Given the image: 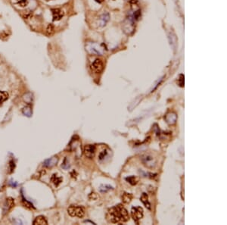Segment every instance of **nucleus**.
I'll return each instance as SVG.
<instances>
[{"label":"nucleus","instance_id":"nucleus-1","mask_svg":"<svg viewBox=\"0 0 227 225\" xmlns=\"http://www.w3.org/2000/svg\"><path fill=\"white\" fill-rule=\"evenodd\" d=\"M108 218L112 223H123L129 220V215L123 205H118L109 209Z\"/></svg>","mask_w":227,"mask_h":225},{"label":"nucleus","instance_id":"nucleus-2","mask_svg":"<svg viewBox=\"0 0 227 225\" xmlns=\"http://www.w3.org/2000/svg\"><path fill=\"white\" fill-rule=\"evenodd\" d=\"M86 49L89 53L93 55H102L104 52V48L102 46L96 43H89L86 46Z\"/></svg>","mask_w":227,"mask_h":225},{"label":"nucleus","instance_id":"nucleus-3","mask_svg":"<svg viewBox=\"0 0 227 225\" xmlns=\"http://www.w3.org/2000/svg\"><path fill=\"white\" fill-rule=\"evenodd\" d=\"M68 212L71 217L83 218L85 215V211L81 206L78 205H70L68 208Z\"/></svg>","mask_w":227,"mask_h":225},{"label":"nucleus","instance_id":"nucleus-4","mask_svg":"<svg viewBox=\"0 0 227 225\" xmlns=\"http://www.w3.org/2000/svg\"><path fill=\"white\" fill-rule=\"evenodd\" d=\"M131 215L133 220L138 224L139 220H141L143 217V209L140 206L133 207L131 209Z\"/></svg>","mask_w":227,"mask_h":225},{"label":"nucleus","instance_id":"nucleus-5","mask_svg":"<svg viewBox=\"0 0 227 225\" xmlns=\"http://www.w3.org/2000/svg\"><path fill=\"white\" fill-rule=\"evenodd\" d=\"M142 161L145 166L148 168H153L156 165V161L154 158L149 154H145L142 156Z\"/></svg>","mask_w":227,"mask_h":225},{"label":"nucleus","instance_id":"nucleus-6","mask_svg":"<svg viewBox=\"0 0 227 225\" xmlns=\"http://www.w3.org/2000/svg\"><path fill=\"white\" fill-rule=\"evenodd\" d=\"M91 68H92V70L95 72V73L99 74V73H101V72L103 71V69H104V64H103V61H102V59H100V58H96V59H95V61L92 63Z\"/></svg>","mask_w":227,"mask_h":225},{"label":"nucleus","instance_id":"nucleus-7","mask_svg":"<svg viewBox=\"0 0 227 225\" xmlns=\"http://www.w3.org/2000/svg\"><path fill=\"white\" fill-rule=\"evenodd\" d=\"M84 155L89 158H92L96 154V146L94 145H86L84 147Z\"/></svg>","mask_w":227,"mask_h":225},{"label":"nucleus","instance_id":"nucleus-8","mask_svg":"<svg viewBox=\"0 0 227 225\" xmlns=\"http://www.w3.org/2000/svg\"><path fill=\"white\" fill-rule=\"evenodd\" d=\"M14 198H11V197L7 198L5 202L4 206H3V212H4V214H6V213L9 212V211L14 208Z\"/></svg>","mask_w":227,"mask_h":225},{"label":"nucleus","instance_id":"nucleus-9","mask_svg":"<svg viewBox=\"0 0 227 225\" xmlns=\"http://www.w3.org/2000/svg\"><path fill=\"white\" fill-rule=\"evenodd\" d=\"M164 119H165L166 122L168 124L173 125L174 124H176V120H177V115L173 112H170L166 115Z\"/></svg>","mask_w":227,"mask_h":225},{"label":"nucleus","instance_id":"nucleus-10","mask_svg":"<svg viewBox=\"0 0 227 225\" xmlns=\"http://www.w3.org/2000/svg\"><path fill=\"white\" fill-rule=\"evenodd\" d=\"M51 14L53 20H59L62 18L64 16V12L59 8H52L51 9Z\"/></svg>","mask_w":227,"mask_h":225},{"label":"nucleus","instance_id":"nucleus-11","mask_svg":"<svg viewBox=\"0 0 227 225\" xmlns=\"http://www.w3.org/2000/svg\"><path fill=\"white\" fill-rule=\"evenodd\" d=\"M33 224L34 225H46L48 224L47 220L43 215L37 216L35 220L33 221Z\"/></svg>","mask_w":227,"mask_h":225},{"label":"nucleus","instance_id":"nucleus-12","mask_svg":"<svg viewBox=\"0 0 227 225\" xmlns=\"http://www.w3.org/2000/svg\"><path fill=\"white\" fill-rule=\"evenodd\" d=\"M58 162V158L57 157H52L49 159L45 160L44 162V166L48 167V168H51L55 166Z\"/></svg>","mask_w":227,"mask_h":225},{"label":"nucleus","instance_id":"nucleus-13","mask_svg":"<svg viewBox=\"0 0 227 225\" xmlns=\"http://www.w3.org/2000/svg\"><path fill=\"white\" fill-rule=\"evenodd\" d=\"M140 201L143 203L144 205L148 209H151V204H150L149 201H148V195L146 193H145V192L142 193V196L140 197Z\"/></svg>","mask_w":227,"mask_h":225},{"label":"nucleus","instance_id":"nucleus-14","mask_svg":"<svg viewBox=\"0 0 227 225\" xmlns=\"http://www.w3.org/2000/svg\"><path fill=\"white\" fill-rule=\"evenodd\" d=\"M110 18V15L108 13H104V14L100 17V24L102 27H104L106 25V24L108 23V21L109 20Z\"/></svg>","mask_w":227,"mask_h":225},{"label":"nucleus","instance_id":"nucleus-15","mask_svg":"<svg viewBox=\"0 0 227 225\" xmlns=\"http://www.w3.org/2000/svg\"><path fill=\"white\" fill-rule=\"evenodd\" d=\"M51 182L55 184V186H58L60 184H61V183L62 182V178L58 177L57 174H55L52 175V177H51Z\"/></svg>","mask_w":227,"mask_h":225},{"label":"nucleus","instance_id":"nucleus-16","mask_svg":"<svg viewBox=\"0 0 227 225\" xmlns=\"http://www.w3.org/2000/svg\"><path fill=\"white\" fill-rule=\"evenodd\" d=\"M8 99V93L5 91H0V105Z\"/></svg>","mask_w":227,"mask_h":225},{"label":"nucleus","instance_id":"nucleus-17","mask_svg":"<svg viewBox=\"0 0 227 225\" xmlns=\"http://www.w3.org/2000/svg\"><path fill=\"white\" fill-rule=\"evenodd\" d=\"M23 99H24L25 102H27L28 104H30L31 102H33V95L31 94L30 92H27V93L24 95Z\"/></svg>","mask_w":227,"mask_h":225},{"label":"nucleus","instance_id":"nucleus-18","mask_svg":"<svg viewBox=\"0 0 227 225\" xmlns=\"http://www.w3.org/2000/svg\"><path fill=\"white\" fill-rule=\"evenodd\" d=\"M113 187L110 185H102L99 188V190L100 192H107L108 191L110 190H113Z\"/></svg>","mask_w":227,"mask_h":225},{"label":"nucleus","instance_id":"nucleus-19","mask_svg":"<svg viewBox=\"0 0 227 225\" xmlns=\"http://www.w3.org/2000/svg\"><path fill=\"white\" fill-rule=\"evenodd\" d=\"M132 197L133 196H132V195L131 194H129V193H124V194L122 196V199H123V201L124 203H129L131 201V199H132Z\"/></svg>","mask_w":227,"mask_h":225},{"label":"nucleus","instance_id":"nucleus-20","mask_svg":"<svg viewBox=\"0 0 227 225\" xmlns=\"http://www.w3.org/2000/svg\"><path fill=\"white\" fill-rule=\"evenodd\" d=\"M126 180L128 181V182L130 184H132V185H135V184H136V183H137V180H136V178L134 176L128 177L126 178Z\"/></svg>","mask_w":227,"mask_h":225},{"label":"nucleus","instance_id":"nucleus-21","mask_svg":"<svg viewBox=\"0 0 227 225\" xmlns=\"http://www.w3.org/2000/svg\"><path fill=\"white\" fill-rule=\"evenodd\" d=\"M23 113L27 116H30L32 115V110H31L30 107H25L24 109H23Z\"/></svg>","mask_w":227,"mask_h":225},{"label":"nucleus","instance_id":"nucleus-22","mask_svg":"<svg viewBox=\"0 0 227 225\" xmlns=\"http://www.w3.org/2000/svg\"><path fill=\"white\" fill-rule=\"evenodd\" d=\"M28 3V0H18V5L19 6H21V8H24V7L27 6Z\"/></svg>","mask_w":227,"mask_h":225},{"label":"nucleus","instance_id":"nucleus-23","mask_svg":"<svg viewBox=\"0 0 227 225\" xmlns=\"http://www.w3.org/2000/svg\"><path fill=\"white\" fill-rule=\"evenodd\" d=\"M54 31H55V27H54V25L51 24H49L47 27V33L49 35L52 34Z\"/></svg>","mask_w":227,"mask_h":225},{"label":"nucleus","instance_id":"nucleus-24","mask_svg":"<svg viewBox=\"0 0 227 225\" xmlns=\"http://www.w3.org/2000/svg\"><path fill=\"white\" fill-rule=\"evenodd\" d=\"M178 84L181 87L184 86V75L183 74H180V78L178 79Z\"/></svg>","mask_w":227,"mask_h":225},{"label":"nucleus","instance_id":"nucleus-25","mask_svg":"<svg viewBox=\"0 0 227 225\" xmlns=\"http://www.w3.org/2000/svg\"><path fill=\"white\" fill-rule=\"evenodd\" d=\"M107 156V152L106 151H102V152H101L100 154H99V156H98V158H99V160H102L104 159V157Z\"/></svg>","mask_w":227,"mask_h":225},{"label":"nucleus","instance_id":"nucleus-26","mask_svg":"<svg viewBox=\"0 0 227 225\" xmlns=\"http://www.w3.org/2000/svg\"><path fill=\"white\" fill-rule=\"evenodd\" d=\"M23 203H24L25 207H28V208H33V205H31L30 203H29L27 200H25L24 198H23Z\"/></svg>","mask_w":227,"mask_h":225},{"label":"nucleus","instance_id":"nucleus-27","mask_svg":"<svg viewBox=\"0 0 227 225\" xmlns=\"http://www.w3.org/2000/svg\"><path fill=\"white\" fill-rule=\"evenodd\" d=\"M9 165H10V167H11V172H12L13 170H14V162H13V161H11L10 164H9Z\"/></svg>","mask_w":227,"mask_h":225},{"label":"nucleus","instance_id":"nucleus-28","mask_svg":"<svg viewBox=\"0 0 227 225\" xmlns=\"http://www.w3.org/2000/svg\"><path fill=\"white\" fill-rule=\"evenodd\" d=\"M103 1L104 0H96V2H98V3H102V2H103Z\"/></svg>","mask_w":227,"mask_h":225}]
</instances>
